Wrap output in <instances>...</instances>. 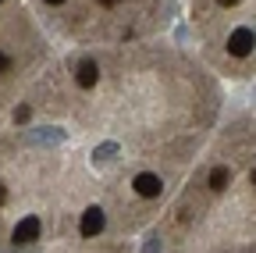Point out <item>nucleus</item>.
Returning <instances> with one entry per match:
<instances>
[{"label": "nucleus", "instance_id": "nucleus-1", "mask_svg": "<svg viewBox=\"0 0 256 253\" xmlns=\"http://www.w3.org/2000/svg\"><path fill=\"white\" fill-rule=\"evenodd\" d=\"M40 232H43L40 217H36V214H28V217L18 221V228H14L11 242H14V246H28V242H36V239H40Z\"/></svg>", "mask_w": 256, "mask_h": 253}, {"label": "nucleus", "instance_id": "nucleus-2", "mask_svg": "<svg viewBox=\"0 0 256 253\" xmlns=\"http://www.w3.org/2000/svg\"><path fill=\"white\" fill-rule=\"evenodd\" d=\"M256 47V36L249 33V29H235V33L228 36V54L232 57H249Z\"/></svg>", "mask_w": 256, "mask_h": 253}, {"label": "nucleus", "instance_id": "nucleus-3", "mask_svg": "<svg viewBox=\"0 0 256 253\" xmlns=\"http://www.w3.org/2000/svg\"><path fill=\"white\" fill-rule=\"evenodd\" d=\"M104 225H107L104 210H100V207H89V210L82 214V225H78V232H82L86 239H92V235H100V232H104Z\"/></svg>", "mask_w": 256, "mask_h": 253}, {"label": "nucleus", "instance_id": "nucleus-4", "mask_svg": "<svg viewBox=\"0 0 256 253\" xmlns=\"http://www.w3.org/2000/svg\"><path fill=\"white\" fill-rule=\"evenodd\" d=\"M136 193L139 196H146V200H153V196H160V189H164V182H160V175H153V171H142V175H136Z\"/></svg>", "mask_w": 256, "mask_h": 253}, {"label": "nucleus", "instance_id": "nucleus-5", "mask_svg": "<svg viewBox=\"0 0 256 253\" xmlns=\"http://www.w3.org/2000/svg\"><path fill=\"white\" fill-rule=\"evenodd\" d=\"M28 143L32 146H60L64 143V129H54V125H46V129H32Z\"/></svg>", "mask_w": 256, "mask_h": 253}, {"label": "nucleus", "instance_id": "nucleus-6", "mask_svg": "<svg viewBox=\"0 0 256 253\" xmlns=\"http://www.w3.org/2000/svg\"><path fill=\"white\" fill-rule=\"evenodd\" d=\"M75 79H78L82 89H92L96 82H100V68H96V61H92V57H86L82 65H78V75H75Z\"/></svg>", "mask_w": 256, "mask_h": 253}, {"label": "nucleus", "instance_id": "nucleus-7", "mask_svg": "<svg viewBox=\"0 0 256 253\" xmlns=\"http://www.w3.org/2000/svg\"><path fill=\"white\" fill-rule=\"evenodd\" d=\"M118 157V143H100L92 150V164H107V161H114Z\"/></svg>", "mask_w": 256, "mask_h": 253}, {"label": "nucleus", "instance_id": "nucleus-8", "mask_svg": "<svg viewBox=\"0 0 256 253\" xmlns=\"http://www.w3.org/2000/svg\"><path fill=\"white\" fill-rule=\"evenodd\" d=\"M206 182H210V189H214V193H220V189L232 182V171H228V168H214V171L206 175Z\"/></svg>", "mask_w": 256, "mask_h": 253}, {"label": "nucleus", "instance_id": "nucleus-9", "mask_svg": "<svg viewBox=\"0 0 256 253\" xmlns=\"http://www.w3.org/2000/svg\"><path fill=\"white\" fill-rule=\"evenodd\" d=\"M28 118H32V107H28V104H22V107L14 111V121H18V125H25Z\"/></svg>", "mask_w": 256, "mask_h": 253}, {"label": "nucleus", "instance_id": "nucleus-10", "mask_svg": "<svg viewBox=\"0 0 256 253\" xmlns=\"http://www.w3.org/2000/svg\"><path fill=\"white\" fill-rule=\"evenodd\" d=\"M4 72H11V54L0 50V75H4Z\"/></svg>", "mask_w": 256, "mask_h": 253}, {"label": "nucleus", "instance_id": "nucleus-11", "mask_svg": "<svg viewBox=\"0 0 256 253\" xmlns=\"http://www.w3.org/2000/svg\"><path fill=\"white\" fill-rule=\"evenodd\" d=\"M142 253H160V239H146V246H142Z\"/></svg>", "mask_w": 256, "mask_h": 253}, {"label": "nucleus", "instance_id": "nucleus-12", "mask_svg": "<svg viewBox=\"0 0 256 253\" xmlns=\"http://www.w3.org/2000/svg\"><path fill=\"white\" fill-rule=\"evenodd\" d=\"M8 196H11V193H8V185H4V182H0V207H4V203H8Z\"/></svg>", "mask_w": 256, "mask_h": 253}, {"label": "nucleus", "instance_id": "nucleus-13", "mask_svg": "<svg viewBox=\"0 0 256 253\" xmlns=\"http://www.w3.org/2000/svg\"><path fill=\"white\" fill-rule=\"evenodd\" d=\"M96 4H104V8H114V4H121V0H96Z\"/></svg>", "mask_w": 256, "mask_h": 253}, {"label": "nucleus", "instance_id": "nucleus-14", "mask_svg": "<svg viewBox=\"0 0 256 253\" xmlns=\"http://www.w3.org/2000/svg\"><path fill=\"white\" fill-rule=\"evenodd\" d=\"M217 4H220V8H235V4H238V0H217Z\"/></svg>", "mask_w": 256, "mask_h": 253}, {"label": "nucleus", "instance_id": "nucleus-15", "mask_svg": "<svg viewBox=\"0 0 256 253\" xmlns=\"http://www.w3.org/2000/svg\"><path fill=\"white\" fill-rule=\"evenodd\" d=\"M46 4H50V8H57V4H64V0H46Z\"/></svg>", "mask_w": 256, "mask_h": 253}, {"label": "nucleus", "instance_id": "nucleus-16", "mask_svg": "<svg viewBox=\"0 0 256 253\" xmlns=\"http://www.w3.org/2000/svg\"><path fill=\"white\" fill-rule=\"evenodd\" d=\"M252 185H256V168H252Z\"/></svg>", "mask_w": 256, "mask_h": 253}, {"label": "nucleus", "instance_id": "nucleus-17", "mask_svg": "<svg viewBox=\"0 0 256 253\" xmlns=\"http://www.w3.org/2000/svg\"><path fill=\"white\" fill-rule=\"evenodd\" d=\"M0 4H4V0H0Z\"/></svg>", "mask_w": 256, "mask_h": 253}]
</instances>
